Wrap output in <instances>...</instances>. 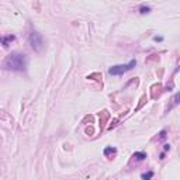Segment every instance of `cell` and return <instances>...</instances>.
I'll return each instance as SVG.
<instances>
[{"label":"cell","mask_w":180,"mask_h":180,"mask_svg":"<svg viewBox=\"0 0 180 180\" xmlns=\"http://www.w3.org/2000/svg\"><path fill=\"white\" fill-rule=\"evenodd\" d=\"M149 11V7H141V13H148Z\"/></svg>","instance_id":"obj_6"},{"label":"cell","mask_w":180,"mask_h":180,"mask_svg":"<svg viewBox=\"0 0 180 180\" xmlns=\"http://www.w3.org/2000/svg\"><path fill=\"white\" fill-rule=\"evenodd\" d=\"M25 65H27V59H25V55L23 54H14L9 55L4 61L3 66L4 69L7 70H14V72H21V70L25 69Z\"/></svg>","instance_id":"obj_1"},{"label":"cell","mask_w":180,"mask_h":180,"mask_svg":"<svg viewBox=\"0 0 180 180\" xmlns=\"http://www.w3.org/2000/svg\"><path fill=\"white\" fill-rule=\"evenodd\" d=\"M110 153H115V149L114 148H107L104 151V155H110Z\"/></svg>","instance_id":"obj_5"},{"label":"cell","mask_w":180,"mask_h":180,"mask_svg":"<svg viewBox=\"0 0 180 180\" xmlns=\"http://www.w3.org/2000/svg\"><path fill=\"white\" fill-rule=\"evenodd\" d=\"M30 44H31L32 49L41 52L42 48H44V40H42V37L38 32H31V35H30Z\"/></svg>","instance_id":"obj_3"},{"label":"cell","mask_w":180,"mask_h":180,"mask_svg":"<svg viewBox=\"0 0 180 180\" xmlns=\"http://www.w3.org/2000/svg\"><path fill=\"white\" fill-rule=\"evenodd\" d=\"M144 179H149V177H152V173H148V174H142Z\"/></svg>","instance_id":"obj_7"},{"label":"cell","mask_w":180,"mask_h":180,"mask_svg":"<svg viewBox=\"0 0 180 180\" xmlns=\"http://www.w3.org/2000/svg\"><path fill=\"white\" fill-rule=\"evenodd\" d=\"M134 158L138 159V161H142V159L146 158V155L144 153V152H136V153H134Z\"/></svg>","instance_id":"obj_4"},{"label":"cell","mask_w":180,"mask_h":180,"mask_svg":"<svg viewBox=\"0 0 180 180\" xmlns=\"http://www.w3.org/2000/svg\"><path fill=\"white\" fill-rule=\"evenodd\" d=\"M135 65H136L135 61H131L128 65H115V66H111L110 69H108V73H110V75H123L124 72L132 69Z\"/></svg>","instance_id":"obj_2"}]
</instances>
